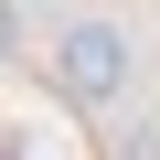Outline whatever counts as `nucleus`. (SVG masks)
Returning <instances> with one entry per match:
<instances>
[{
    "label": "nucleus",
    "instance_id": "1",
    "mask_svg": "<svg viewBox=\"0 0 160 160\" xmlns=\"http://www.w3.org/2000/svg\"><path fill=\"white\" fill-rule=\"evenodd\" d=\"M53 86H64L75 107H107V96L128 86V32H118V22H64V32H53Z\"/></svg>",
    "mask_w": 160,
    "mask_h": 160
}]
</instances>
